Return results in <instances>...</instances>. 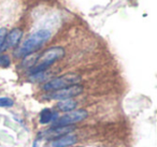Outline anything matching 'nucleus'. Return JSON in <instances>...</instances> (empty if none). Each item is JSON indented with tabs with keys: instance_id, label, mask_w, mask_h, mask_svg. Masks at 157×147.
I'll return each mask as SVG.
<instances>
[{
	"instance_id": "4",
	"label": "nucleus",
	"mask_w": 157,
	"mask_h": 147,
	"mask_svg": "<svg viewBox=\"0 0 157 147\" xmlns=\"http://www.w3.org/2000/svg\"><path fill=\"white\" fill-rule=\"evenodd\" d=\"M88 116L87 111L85 110H76L68 112L67 114L63 115L56 120L53 121V127H67V126H73L76 123H81Z\"/></svg>"
},
{
	"instance_id": "5",
	"label": "nucleus",
	"mask_w": 157,
	"mask_h": 147,
	"mask_svg": "<svg viewBox=\"0 0 157 147\" xmlns=\"http://www.w3.org/2000/svg\"><path fill=\"white\" fill-rule=\"evenodd\" d=\"M83 92V87L80 85H73V86L67 87V88L59 89V90L51 91L48 95H44V99L48 100H67L72 99V98L76 97V96L81 95Z\"/></svg>"
},
{
	"instance_id": "12",
	"label": "nucleus",
	"mask_w": 157,
	"mask_h": 147,
	"mask_svg": "<svg viewBox=\"0 0 157 147\" xmlns=\"http://www.w3.org/2000/svg\"><path fill=\"white\" fill-rule=\"evenodd\" d=\"M11 65V59L8 55H0V67L7 68Z\"/></svg>"
},
{
	"instance_id": "6",
	"label": "nucleus",
	"mask_w": 157,
	"mask_h": 147,
	"mask_svg": "<svg viewBox=\"0 0 157 147\" xmlns=\"http://www.w3.org/2000/svg\"><path fill=\"white\" fill-rule=\"evenodd\" d=\"M75 129L74 126H67V127H52L48 130L41 131L38 134L39 140H55L63 134L71 133Z\"/></svg>"
},
{
	"instance_id": "2",
	"label": "nucleus",
	"mask_w": 157,
	"mask_h": 147,
	"mask_svg": "<svg viewBox=\"0 0 157 147\" xmlns=\"http://www.w3.org/2000/svg\"><path fill=\"white\" fill-rule=\"evenodd\" d=\"M65 56V50L60 46H54V47H50L43 52L41 55H39L37 61L33 65V68L28 70L30 75H35V74L41 73L44 72L56 61L61 59Z\"/></svg>"
},
{
	"instance_id": "1",
	"label": "nucleus",
	"mask_w": 157,
	"mask_h": 147,
	"mask_svg": "<svg viewBox=\"0 0 157 147\" xmlns=\"http://www.w3.org/2000/svg\"><path fill=\"white\" fill-rule=\"evenodd\" d=\"M51 36H52V32L48 29H40L38 31H35L17 48V51L15 52V56L26 57L28 55L33 54L50 40Z\"/></svg>"
},
{
	"instance_id": "10",
	"label": "nucleus",
	"mask_w": 157,
	"mask_h": 147,
	"mask_svg": "<svg viewBox=\"0 0 157 147\" xmlns=\"http://www.w3.org/2000/svg\"><path fill=\"white\" fill-rule=\"evenodd\" d=\"M56 117H57V114L54 113L52 110L50 108H44L41 113H40V123L42 125H46V123H50L52 121L56 120Z\"/></svg>"
},
{
	"instance_id": "9",
	"label": "nucleus",
	"mask_w": 157,
	"mask_h": 147,
	"mask_svg": "<svg viewBox=\"0 0 157 147\" xmlns=\"http://www.w3.org/2000/svg\"><path fill=\"white\" fill-rule=\"evenodd\" d=\"M78 102L73 99H67V100H61L56 104V107L61 112H71L76 108Z\"/></svg>"
},
{
	"instance_id": "3",
	"label": "nucleus",
	"mask_w": 157,
	"mask_h": 147,
	"mask_svg": "<svg viewBox=\"0 0 157 147\" xmlns=\"http://www.w3.org/2000/svg\"><path fill=\"white\" fill-rule=\"evenodd\" d=\"M80 82H81V76L78 75V74L67 73L58 76V77L53 78V80L48 81V83H45L43 85V90L51 92V91L59 90V89L73 86V85H78Z\"/></svg>"
},
{
	"instance_id": "7",
	"label": "nucleus",
	"mask_w": 157,
	"mask_h": 147,
	"mask_svg": "<svg viewBox=\"0 0 157 147\" xmlns=\"http://www.w3.org/2000/svg\"><path fill=\"white\" fill-rule=\"evenodd\" d=\"M22 37H23L22 29H20V28L12 29V30L7 35V37H6L5 43H3V46H2V52L6 50H8V48L15 47V46L20 43Z\"/></svg>"
},
{
	"instance_id": "13",
	"label": "nucleus",
	"mask_w": 157,
	"mask_h": 147,
	"mask_svg": "<svg viewBox=\"0 0 157 147\" xmlns=\"http://www.w3.org/2000/svg\"><path fill=\"white\" fill-rule=\"evenodd\" d=\"M8 35V30L6 28H0V54L2 53V46L5 43L6 37Z\"/></svg>"
},
{
	"instance_id": "8",
	"label": "nucleus",
	"mask_w": 157,
	"mask_h": 147,
	"mask_svg": "<svg viewBox=\"0 0 157 147\" xmlns=\"http://www.w3.org/2000/svg\"><path fill=\"white\" fill-rule=\"evenodd\" d=\"M78 142V136L74 133H67L55 138L51 143V147H69Z\"/></svg>"
},
{
	"instance_id": "11",
	"label": "nucleus",
	"mask_w": 157,
	"mask_h": 147,
	"mask_svg": "<svg viewBox=\"0 0 157 147\" xmlns=\"http://www.w3.org/2000/svg\"><path fill=\"white\" fill-rule=\"evenodd\" d=\"M14 101L11 98L8 97H0V107H11L13 106Z\"/></svg>"
}]
</instances>
